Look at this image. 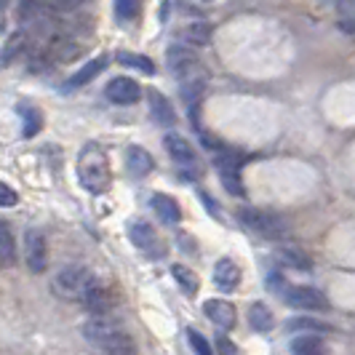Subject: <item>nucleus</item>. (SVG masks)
<instances>
[{
  "label": "nucleus",
  "instance_id": "nucleus-1",
  "mask_svg": "<svg viewBox=\"0 0 355 355\" xmlns=\"http://www.w3.org/2000/svg\"><path fill=\"white\" fill-rule=\"evenodd\" d=\"M83 337L89 339L91 345L102 347L107 353H137V345L131 342L128 334H123V329L118 326V320L107 315H94L91 320L83 323Z\"/></svg>",
  "mask_w": 355,
  "mask_h": 355
},
{
  "label": "nucleus",
  "instance_id": "nucleus-2",
  "mask_svg": "<svg viewBox=\"0 0 355 355\" xmlns=\"http://www.w3.org/2000/svg\"><path fill=\"white\" fill-rule=\"evenodd\" d=\"M78 179H80V184H83L89 193H94V196L110 190V184H112L110 160H107V155L96 144H89V147L80 153V158H78Z\"/></svg>",
  "mask_w": 355,
  "mask_h": 355
},
{
  "label": "nucleus",
  "instance_id": "nucleus-3",
  "mask_svg": "<svg viewBox=\"0 0 355 355\" xmlns=\"http://www.w3.org/2000/svg\"><path fill=\"white\" fill-rule=\"evenodd\" d=\"M238 222L241 227L251 235H259L265 241H281L288 235V222H286L281 214L267 211V209H254V206H246L238 211Z\"/></svg>",
  "mask_w": 355,
  "mask_h": 355
},
{
  "label": "nucleus",
  "instance_id": "nucleus-4",
  "mask_svg": "<svg viewBox=\"0 0 355 355\" xmlns=\"http://www.w3.org/2000/svg\"><path fill=\"white\" fill-rule=\"evenodd\" d=\"M94 272H91L89 267H80V265H67L62 267L56 275H53V291H56V297H62V300H78L80 302V297H83V291L94 284Z\"/></svg>",
  "mask_w": 355,
  "mask_h": 355
},
{
  "label": "nucleus",
  "instance_id": "nucleus-5",
  "mask_svg": "<svg viewBox=\"0 0 355 355\" xmlns=\"http://www.w3.org/2000/svg\"><path fill=\"white\" fill-rule=\"evenodd\" d=\"M80 302H83V307L89 310L91 315H107L110 310H115V304H118V294H115V288H112V286H105L99 278H94V284L83 291Z\"/></svg>",
  "mask_w": 355,
  "mask_h": 355
},
{
  "label": "nucleus",
  "instance_id": "nucleus-6",
  "mask_svg": "<svg viewBox=\"0 0 355 355\" xmlns=\"http://www.w3.org/2000/svg\"><path fill=\"white\" fill-rule=\"evenodd\" d=\"M284 300L286 304H291L297 310H313V313H326L329 310L326 294L315 286H288Z\"/></svg>",
  "mask_w": 355,
  "mask_h": 355
},
{
  "label": "nucleus",
  "instance_id": "nucleus-7",
  "mask_svg": "<svg viewBox=\"0 0 355 355\" xmlns=\"http://www.w3.org/2000/svg\"><path fill=\"white\" fill-rule=\"evenodd\" d=\"M128 238H131V243L137 246V249L147 254V257H160L163 254V243H160L158 232L153 225H147L144 219H131L128 222Z\"/></svg>",
  "mask_w": 355,
  "mask_h": 355
},
{
  "label": "nucleus",
  "instance_id": "nucleus-8",
  "mask_svg": "<svg viewBox=\"0 0 355 355\" xmlns=\"http://www.w3.org/2000/svg\"><path fill=\"white\" fill-rule=\"evenodd\" d=\"M24 259H27L30 272H43L49 267V243L40 230L24 232Z\"/></svg>",
  "mask_w": 355,
  "mask_h": 355
},
{
  "label": "nucleus",
  "instance_id": "nucleus-9",
  "mask_svg": "<svg viewBox=\"0 0 355 355\" xmlns=\"http://www.w3.org/2000/svg\"><path fill=\"white\" fill-rule=\"evenodd\" d=\"M216 171H219V179L222 184L227 187V193L232 196H243V182H241V160L232 158L230 153H222L219 158L214 160Z\"/></svg>",
  "mask_w": 355,
  "mask_h": 355
},
{
  "label": "nucleus",
  "instance_id": "nucleus-10",
  "mask_svg": "<svg viewBox=\"0 0 355 355\" xmlns=\"http://www.w3.org/2000/svg\"><path fill=\"white\" fill-rule=\"evenodd\" d=\"M166 64H168V70L174 72L177 78H187V75L200 64V59H198V53L193 51V49H187V46H171V49L166 51Z\"/></svg>",
  "mask_w": 355,
  "mask_h": 355
},
{
  "label": "nucleus",
  "instance_id": "nucleus-11",
  "mask_svg": "<svg viewBox=\"0 0 355 355\" xmlns=\"http://www.w3.org/2000/svg\"><path fill=\"white\" fill-rule=\"evenodd\" d=\"M107 99H110L112 105H137V102L142 99V89H139V83L131 80V78H115V80H110V86H107Z\"/></svg>",
  "mask_w": 355,
  "mask_h": 355
},
{
  "label": "nucleus",
  "instance_id": "nucleus-12",
  "mask_svg": "<svg viewBox=\"0 0 355 355\" xmlns=\"http://www.w3.org/2000/svg\"><path fill=\"white\" fill-rule=\"evenodd\" d=\"M153 168H155V160H153V155L144 147L131 144L125 150V171L134 179H144L147 174H153Z\"/></svg>",
  "mask_w": 355,
  "mask_h": 355
},
{
  "label": "nucleus",
  "instance_id": "nucleus-13",
  "mask_svg": "<svg viewBox=\"0 0 355 355\" xmlns=\"http://www.w3.org/2000/svg\"><path fill=\"white\" fill-rule=\"evenodd\" d=\"M147 105H150V115H153V121L158 125H166V128H171V125L177 123V112H174V105L160 94V91L150 89L147 91Z\"/></svg>",
  "mask_w": 355,
  "mask_h": 355
},
{
  "label": "nucleus",
  "instance_id": "nucleus-14",
  "mask_svg": "<svg viewBox=\"0 0 355 355\" xmlns=\"http://www.w3.org/2000/svg\"><path fill=\"white\" fill-rule=\"evenodd\" d=\"M214 284L219 286L222 291L238 288V284H241V267H238V262H232L230 257H222L214 265Z\"/></svg>",
  "mask_w": 355,
  "mask_h": 355
},
{
  "label": "nucleus",
  "instance_id": "nucleus-15",
  "mask_svg": "<svg viewBox=\"0 0 355 355\" xmlns=\"http://www.w3.org/2000/svg\"><path fill=\"white\" fill-rule=\"evenodd\" d=\"M203 313L219 329H232L235 326V304L227 302V300H209L203 304Z\"/></svg>",
  "mask_w": 355,
  "mask_h": 355
},
{
  "label": "nucleus",
  "instance_id": "nucleus-16",
  "mask_svg": "<svg viewBox=\"0 0 355 355\" xmlns=\"http://www.w3.org/2000/svg\"><path fill=\"white\" fill-rule=\"evenodd\" d=\"M150 209L158 214V219L166 222V225H177L179 219H182L179 203L171 196H166V193H155V196L150 198Z\"/></svg>",
  "mask_w": 355,
  "mask_h": 355
},
{
  "label": "nucleus",
  "instance_id": "nucleus-17",
  "mask_svg": "<svg viewBox=\"0 0 355 355\" xmlns=\"http://www.w3.org/2000/svg\"><path fill=\"white\" fill-rule=\"evenodd\" d=\"M166 150H168V155L177 160V163H193L196 160V150H193V144L187 142L184 137H179V134H166Z\"/></svg>",
  "mask_w": 355,
  "mask_h": 355
},
{
  "label": "nucleus",
  "instance_id": "nucleus-18",
  "mask_svg": "<svg viewBox=\"0 0 355 355\" xmlns=\"http://www.w3.org/2000/svg\"><path fill=\"white\" fill-rule=\"evenodd\" d=\"M17 265V243H14V232L8 227V222L0 219V267Z\"/></svg>",
  "mask_w": 355,
  "mask_h": 355
},
{
  "label": "nucleus",
  "instance_id": "nucleus-19",
  "mask_svg": "<svg viewBox=\"0 0 355 355\" xmlns=\"http://www.w3.org/2000/svg\"><path fill=\"white\" fill-rule=\"evenodd\" d=\"M107 67V56H96V59H91V62H86L80 70L75 72L70 78V89H78V86H86V83H91L99 72Z\"/></svg>",
  "mask_w": 355,
  "mask_h": 355
},
{
  "label": "nucleus",
  "instance_id": "nucleus-20",
  "mask_svg": "<svg viewBox=\"0 0 355 355\" xmlns=\"http://www.w3.org/2000/svg\"><path fill=\"white\" fill-rule=\"evenodd\" d=\"M278 259L284 262L286 267H294V270H313V259H310V254L302 249H297V246H284V249L278 251Z\"/></svg>",
  "mask_w": 355,
  "mask_h": 355
},
{
  "label": "nucleus",
  "instance_id": "nucleus-21",
  "mask_svg": "<svg viewBox=\"0 0 355 355\" xmlns=\"http://www.w3.org/2000/svg\"><path fill=\"white\" fill-rule=\"evenodd\" d=\"M249 323L254 331H270L272 326H275V318H272V310L267 307L265 302H254L249 307Z\"/></svg>",
  "mask_w": 355,
  "mask_h": 355
},
{
  "label": "nucleus",
  "instance_id": "nucleus-22",
  "mask_svg": "<svg viewBox=\"0 0 355 355\" xmlns=\"http://www.w3.org/2000/svg\"><path fill=\"white\" fill-rule=\"evenodd\" d=\"M286 329H288V331H313V334H329V331H334L331 323H326V320H320V318H313V315L291 318L286 323Z\"/></svg>",
  "mask_w": 355,
  "mask_h": 355
},
{
  "label": "nucleus",
  "instance_id": "nucleus-23",
  "mask_svg": "<svg viewBox=\"0 0 355 355\" xmlns=\"http://www.w3.org/2000/svg\"><path fill=\"white\" fill-rule=\"evenodd\" d=\"M211 24H206V21H193V24H187L184 30H182V37L190 43V46H209L211 43Z\"/></svg>",
  "mask_w": 355,
  "mask_h": 355
},
{
  "label": "nucleus",
  "instance_id": "nucleus-24",
  "mask_svg": "<svg viewBox=\"0 0 355 355\" xmlns=\"http://www.w3.org/2000/svg\"><path fill=\"white\" fill-rule=\"evenodd\" d=\"M288 347H291V353H300V355H313V353H323V350H326L323 339L315 337L313 331H307V334H300V337H294Z\"/></svg>",
  "mask_w": 355,
  "mask_h": 355
},
{
  "label": "nucleus",
  "instance_id": "nucleus-25",
  "mask_svg": "<svg viewBox=\"0 0 355 355\" xmlns=\"http://www.w3.org/2000/svg\"><path fill=\"white\" fill-rule=\"evenodd\" d=\"M171 275H174V281L179 284V288L187 294V297H196L198 294V275L190 270V267L184 265H171Z\"/></svg>",
  "mask_w": 355,
  "mask_h": 355
},
{
  "label": "nucleus",
  "instance_id": "nucleus-26",
  "mask_svg": "<svg viewBox=\"0 0 355 355\" xmlns=\"http://www.w3.org/2000/svg\"><path fill=\"white\" fill-rule=\"evenodd\" d=\"M118 62L125 64V67H134V70L144 72V75H153L155 72V64L144 56V53H134V51H118Z\"/></svg>",
  "mask_w": 355,
  "mask_h": 355
},
{
  "label": "nucleus",
  "instance_id": "nucleus-27",
  "mask_svg": "<svg viewBox=\"0 0 355 355\" xmlns=\"http://www.w3.org/2000/svg\"><path fill=\"white\" fill-rule=\"evenodd\" d=\"M24 46H27V33H17V35H11L8 46H6V49H3V53H0L3 64H8L14 53H21V51H24Z\"/></svg>",
  "mask_w": 355,
  "mask_h": 355
},
{
  "label": "nucleus",
  "instance_id": "nucleus-28",
  "mask_svg": "<svg viewBox=\"0 0 355 355\" xmlns=\"http://www.w3.org/2000/svg\"><path fill=\"white\" fill-rule=\"evenodd\" d=\"M139 0H115V14L123 19V21H134L139 17Z\"/></svg>",
  "mask_w": 355,
  "mask_h": 355
},
{
  "label": "nucleus",
  "instance_id": "nucleus-29",
  "mask_svg": "<svg viewBox=\"0 0 355 355\" xmlns=\"http://www.w3.org/2000/svg\"><path fill=\"white\" fill-rule=\"evenodd\" d=\"M19 112L24 115V137H35L40 131V112L33 107H19Z\"/></svg>",
  "mask_w": 355,
  "mask_h": 355
},
{
  "label": "nucleus",
  "instance_id": "nucleus-30",
  "mask_svg": "<svg viewBox=\"0 0 355 355\" xmlns=\"http://www.w3.org/2000/svg\"><path fill=\"white\" fill-rule=\"evenodd\" d=\"M184 334H187V339H190V345H193V350H196V353H200V355H211L214 353L211 342L203 337L200 331H196V329H187Z\"/></svg>",
  "mask_w": 355,
  "mask_h": 355
},
{
  "label": "nucleus",
  "instance_id": "nucleus-31",
  "mask_svg": "<svg viewBox=\"0 0 355 355\" xmlns=\"http://www.w3.org/2000/svg\"><path fill=\"white\" fill-rule=\"evenodd\" d=\"M19 196L14 187H8L6 182H0V209H8V206H17Z\"/></svg>",
  "mask_w": 355,
  "mask_h": 355
},
{
  "label": "nucleus",
  "instance_id": "nucleus-32",
  "mask_svg": "<svg viewBox=\"0 0 355 355\" xmlns=\"http://www.w3.org/2000/svg\"><path fill=\"white\" fill-rule=\"evenodd\" d=\"M216 350H219V353H238V347H235L227 337H222V334L216 337Z\"/></svg>",
  "mask_w": 355,
  "mask_h": 355
},
{
  "label": "nucleus",
  "instance_id": "nucleus-33",
  "mask_svg": "<svg viewBox=\"0 0 355 355\" xmlns=\"http://www.w3.org/2000/svg\"><path fill=\"white\" fill-rule=\"evenodd\" d=\"M56 8H64V11H72V8H78V6H83V3H89V0H51Z\"/></svg>",
  "mask_w": 355,
  "mask_h": 355
},
{
  "label": "nucleus",
  "instance_id": "nucleus-34",
  "mask_svg": "<svg viewBox=\"0 0 355 355\" xmlns=\"http://www.w3.org/2000/svg\"><path fill=\"white\" fill-rule=\"evenodd\" d=\"M8 6V0H0V8H6Z\"/></svg>",
  "mask_w": 355,
  "mask_h": 355
},
{
  "label": "nucleus",
  "instance_id": "nucleus-35",
  "mask_svg": "<svg viewBox=\"0 0 355 355\" xmlns=\"http://www.w3.org/2000/svg\"><path fill=\"white\" fill-rule=\"evenodd\" d=\"M0 11H3V8H0ZM0 30H3V17H0Z\"/></svg>",
  "mask_w": 355,
  "mask_h": 355
}]
</instances>
